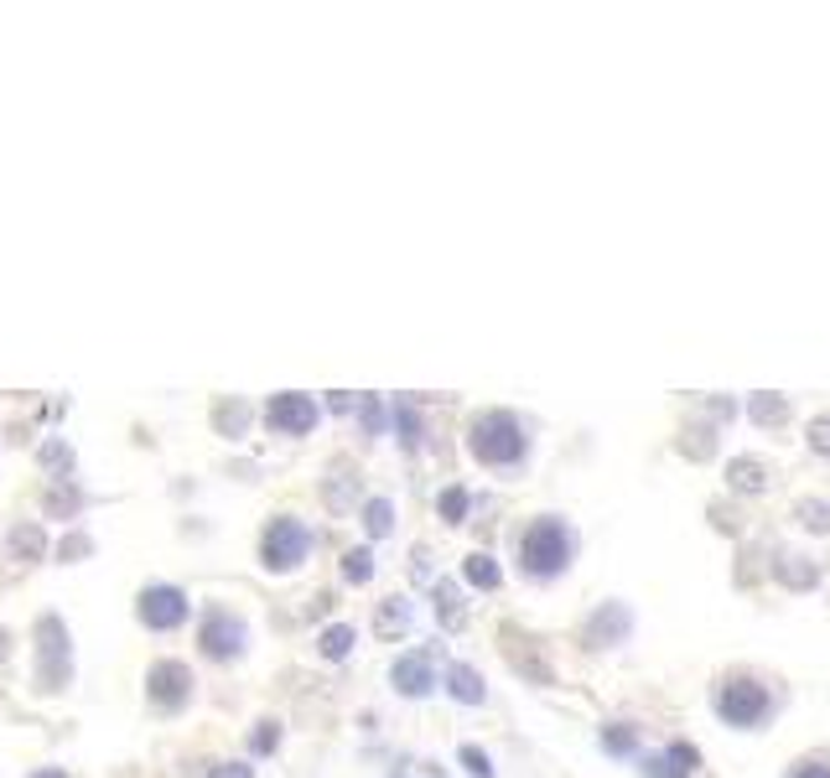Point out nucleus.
Masks as SVG:
<instances>
[{"label": "nucleus", "mask_w": 830, "mask_h": 778, "mask_svg": "<svg viewBox=\"0 0 830 778\" xmlns=\"http://www.w3.org/2000/svg\"><path fill=\"white\" fill-rule=\"evenodd\" d=\"M800 519H805L809 530H830V503H820V498H805V503H800Z\"/></svg>", "instance_id": "nucleus-19"}, {"label": "nucleus", "mask_w": 830, "mask_h": 778, "mask_svg": "<svg viewBox=\"0 0 830 778\" xmlns=\"http://www.w3.org/2000/svg\"><path fill=\"white\" fill-rule=\"evenodd\" d=\"M244 623H239L234 613H224V608H214V613L203 617V628H197V643H203V654H214V660H234V654H244Z\"/></svg>", "instance_id": "nucleus-7"}, {"label": "nucleus", "mask_w": 830, "mask_h": 778, "mask_svg": "<svg viewBox=\"0 0 830 778\" xmlns=\"http://www.w3.org/2000/svg\"><path fill=\"white\" fill-rule=\"evenodd\" d=\"M447 690L462 701V706H477L488 690H483V675H477L473 664H447Z\"/></svg>", "instance_id": "nucleus-12"}, {"label": "nucleus", "mask_w": 830, "mask_h": 778, "mask_svg": "<svg viewBox=\"0 0 830 778\" xmlns=\"http://www.w3.org/2000/svg\"><path fill=\"white\" fill-rule=\"evenodd\" d=\"M789 778H830V768L826 763H805V768H794Z\"/></svg>", "instance_id": "nucleus-31"}, {"label": "nucleus", "mask_w": 830, "mask_h": 778, "mask_svg": "<svg viewBox=\"0 0 830 778\" xmlns=\"http://www.w3.org/2000/svg\"><path fill=\"white\" fill-rule=\"evenodd\" d=\"M348 649H354V628H328L322 634V654L328 660H348Z\"/></svg>", "instance_id": "nucleus-15"}, {"label": "nucleus", "mask_w": 830, "mask_h": 778, "mask_svg": "<svg viewBox=\"0 0 830 778\" xmlns=\"http://www.w3.org/2000/svg\"><path fill=\"white\" fill-rule=\"evenodd\" d=\"M307 550H311V530L302 524V519H276V524L265 530V540H260V556H265V566L270 571L302 566Z\"/></svg>", "instance_id": "nucleus-4"}, {"label": "nucleus", "mask_w": 830, "mask_h": 778, "mask_svg": "<svg viewBox=\"0 0 830 778\" xmlns=\"http://www.w3.org/2000/svg\"><path fill=\"white\" fill-rule=\"evenodd\" d=\"M520 561L529 576H561L571 561V530L561 519H535L520 540Z\"/></svg>", "instance_id": "nucleus-2"}, {"label": "nucleus", "mask_w": 830, "mask_h": 778, "mask_svg": "<svg viewBox=\"0 0 830 778\" xmlns=\"http://www.w3.org/2000/svg\"><path fill=\"white\" fill-rule=\"evenodd\" d=\"M48 509L52 514H73V509H78V494H63V488H58V494L48 498Z\"/></svg>", "instance_id": "nucleus-24"}, {"label": "nucleus", "mask_w": 830, "mask_h": 778, "mask_svg": "<svg viewBox=\"0 0 830 778\" xmlns=\"http://www.w3.org/2000/svg\"><path fill=\"white\" fill-rule=\"evenodd\" d=\"M0 660H5V628H0Z\"/></svg>", "instance_id": "nucleus-35"}, {"label": "nucleus", "mask_w": 830, "mask_h": 778, "mask_svg": "<svg viewBox=\"0 0 830 778\" xmlns=\"http://www.w3.org/2000/svg\"><path fill=\"white\" fill-rule=\"evenodd\" d=\"M42 550H48V540H42L37 524H16V530H11V556H16V561H37Z\"/></svg>", "instance_id": "nucleus-13"}, {"label": "nucleus", "mask_w": 830, "mask_h": 778, "mask_svg": "<svg viewBox=\"0 0 830 778\" xmlns=\"http://www.w3.org/2000/svg\"><path fill=\"white\" fill-rule=\"evenodd\" d=\"M763 462H732V488H763Z\"/></svg>", "instance_id": "nucleus-18"}, {"label": "nucleus", "mask_w": 830, "mask_h": 778, "mask_svg": "<svg viewBox=\"0 0 830 778\" xmlns=\"http://www.w3.org/2000/svg\"><path fill=\"white\" fill-rule=\"evenodd\" d=\"M524 425L509 416V410H488L473 421V457L488 462V468H514L524 457Z\"/></svg>", "instance_id": "nucleus-1"}, {"label": "nucleus", "mask_w": 830, "mask_h": 778, "mask_svg": "<svg viewBox=\"0 0 830 778\" xmlns=\"http://www.w3.org/2000/svg\"><path fill=\"white\" fill-rule=\"evenodd\" d=\"M141 623L145 628H177V623H188V591H177V587H145L141 591Z\"/></svg>", "instance_id": "nucleus-8"}, {"label": "nucleus", "mask_w": 830, "mask_h": 778, "mask_svg": "<svg viewBox=\"0 0 830 778\" xmlns=\"http://www.w3.org/2000/svg\"><path fill=\"white\" fill-rule=\"evenodd\" d=\"M405 623H410V608H405V602H390V608L380 613V634H395V628H405Z\"/></svg>", "instance_id": "nucleus-22"}, {"label": "nucleus", "mask_w": 830, "mask_h": 778, "mask_svg": "<svg viewBox=\"0 0 830 778\" xmlns=\"http://www.w3.org/2000/svg\"><path fill=\"white\" fill-rule=\"evenodd\" d=\"M145 690H151V706L156 711H182L192 696V669L177 660H162L151 664V675H145Z\"/></svg>", "instance_id": "nucleus-6"}, {"label": "nucleus", "mask_w": 830, "mask_h": 778, "mask_svg": "<svg viewBox=\"0 0 830 778\" xmlns=\"http://www.w3.org/2000/svg\"><path fill=\"white\" fill-rule=\"evenodd\" d=\"M468 582L473 587H498V566H494V556H468Z\"/></svg>", "instance_id": "nucleus-14"}, {"label": "nucleus", "mask_w": 830, "mask_h": 778, "mask_svg": "<svg viewBox=\"0 0 830 778\" xmlns=\"http://www.w3.org/2000/svg\"><path fill=\"white\" fill-rule=\"evenodd\" d=\"M343 576H348V582H369V576H374V556H369V550H348Z\"/></svg>", "instance_id": "nucleus-17"}, {"label": "nucleus", "mask_w": 830, "mask_h": 778, "mask_svg": "<svg viewBox=\"0 0 830 778\" xmlns=\"http://www.w3.org/2000/svg\"><path fill=\"white\" fill-rule=\"evenodd\" d=\"M395 431H405V442H410V447H416V442H421V436H416V431H421V421H416V410H410V405H395Z\"/></svg>", "instance_id": "nucleus-21"}, {"label": "nucleus", "mask_w": 830, "mask_h": 778, "mask_svg": "<svg viewBox=\"0 0 830 778\" xmlns=\"http://www.w3.org/2000/svg\"><path fill=\"white\" fill-rule=\"evenodd\" d=\"M68 675H73L68 628H63V617H42V623H37V685H42V690H63Z\"/></svg>", "instance_id": "nucleus-3"}, {"label": "nucleus", "mask_w": 830, "mask_h": 778, "mask_svg": "<svg viewBox=\"0 0 830 778\" xmlns=\"http://www.w3.org/2000/svg\"><path fill=\"white\" fill-rule=\"evenodd\" d=\"M281 742V731H270V722H260V731H255V753H270Z\"/></svg>", "instance_id": "nucleus-26"}, {"label": "nucleus", "mask_w": 830, "mask_h": 778, "mask_svg": "<svg viewBox=\"0 0 830 778\" xmlns=\"http://www.w3.org/2000/svg\"><path fill=\"white\" fill-rule=\"evenodd\" d=\"M779 410H783V405L774 400V395H763V400H753V416H758V421H774Z\"/></svg>", "instance_id": "nucleus-28"}, {"label": "nucleus", "mask_w": 830, "mask_h": 778, "mask_svg": "<svg viewBox=\"0 0 830 778\" xmlns=\"http://www.w3.org/2000/svg\"><path fill=\"white\" fill-rule=\"evenodd\" d=\"M390 519H395L390 498H374V503L363 509V524H369V535H390Z\"/></svg>", "instance_id": "nucleus-16"}, {"label": "nucleus", "mask_w": 830, "mask_h": 778, "mask_svg": "<svg viewBox=\"0 0 830 778\" xmlns=\"http://www.w3.org/2000/svg\"><path fill=\"white\" fill-rule=\"evenodd\" d=\"M809 447H815V451H830V421H815V425H809Z\"/></svg>", "instance_id": "nucleus-25"}, {"label": "nucleus", "mask_w": 830, "mask_h": 778, "mask_svg": "<svg viewBox=\"0 0 830 778\" xmlns=\"http://www.w3.org/2000/svg\"><path fill=\"white\" fill-rule=\"evenodd\" d=\"M265 421H270V431H281V436H307L311 425H317V400L311 395H276V400L265 405Z\"/></svg>", "instance_id": "nucleus-9"}, {"label": "nucleus", "mask_w": 830, "mask_h": 778, "mask_svg": "<svg viewBox=\"0 0 830 778\" xmlns=\"http://www.w3.org/2000/svg\"><path fill=\"white\" fill-rule=\"evenodd\" d=\"M214 778H250V768H244V763H218Z\"/></svg>", "instance_id": "nucleus-32"}, {"label": "nucleus", "mask_w": 830, "mask_h": 778, "mask_svg": "<svg viewBox=\"0 0 830 778\" xmlns=\"http://www.w3.org/2000/svg\"><path fill=\"white\" fill-rule=\"evenodd\" d=\"M716 711H722V722H732V727H753V722L768 716V690H763L758 680H732V685H722Z\"/></svg>", "instance_id": "nucleus-5"}, {"label": "nucleus", "mask_w": 830, "mask_h": 778, "mask_svg": "<svg viewBox=\"0 0 830 778\" xmlns=\"http://www.w3.org/2000/svg\"><path fill=\"white\" fill-rule=\"evenodd\" d=\"M462 514H468V494H462V488H447V494H442V519L462 524Z\"/></svg>", "instance_id": "nucleus-20"}, {"label": "nucleus", "mask_w": 830, "mask_h": 778, "mask_svg": "<svg viewBox=\"0 0 830 778\" xmlns=\"http://www.w3.org/2000/svg\"><path fill=\"white\" fill-rule=\"evenodd\" d=\"M42 462H48V468H73V457L63 447H58V442H52L48 451H42Z\"/></svg>", "instance_id": "nucleus-29"}, {"label": "nucleus", "mask_w": 830, "mask_h": 778, "mask_svg": "<svg viewBox=\"0 0 830 778\" xmlns=\"http://www.w3.org/2000/svg\"><path fill=\"white\" fill-rule=\"evenodd\" d=\"M84 550H89V540H84V535H73V540H63V561H68V556H84Z\"/></svg>", "instance_id": "nucleus-33"}, {"label": "nucleus", "mask_w": 830, "mask_h": 778, "mask_svg": "<svg viewBox=\"0 0 830 778\" xmlns=\"http://www.w3.org/2000/svg\"><path fill=\"white\" fill-rule=\"evenodd\" d=\"M218 425H224V431H229V425H234V431H239V425H244V410H239V405H234V410H229V405H224V410H218Z\"/></svg>", "instance_id": "nucleus-30"}, {"label": "nucleus", "mask_w": 830, "mask_h": 778, "mask_svg": "<svg viewBox=\"0 0 830 778\" xmlns=\"http://www.w3.org/2000/svg\"><path fill=\"white\" fill-rule=\"evenodd\" d=\"M602 742H608L613 753H634V731H608Z\"/></svg>", "instance_id": "nucleus-27"}, {"label": "nucleus", "mask_w": 830, "mask_h": 778, "mask_svg": "<svg viewBox=\"0 0 830 778\" xmlns=\"http://www.w3.org/2000/svg\"><path fill=\"white\" fill-rule=\"evenodd\" d=\"M431 685H436V660H431L426 649L395 660V690H405V696H426Z\"/></svg>", "instance_id": "nucleus-10"}, {"label": "nucleus", "mask_w": 830, "mask_h": 778, "mask_svg": "<svg viewBox=\"0 0 830 778\" xmlns=\"http://www.w3.org/2000/svg\"><path fill=\"white\" fill-rule=\"evenodd\" d=\"M643 768H649V778H690V774H695V748L675 742L669 753L643 757Z\"/></svg>", "instance_id": "nucleus-11"}, {"label": "nucleus", "mask_w": 830, "mask_h": 778, "mask_svg": "<svg viewBox=\"0 0 830 778\" xmlns=\"http://www.w3.org/2000/svg\"><path fill=\"white\" fill-rule=\"evenodd\" d=\"M31 778H68V774H58V768H37Z\"/></svg>", "instance_id": "nucleus-34"}, {"label": "nucleus", "mask_w": 830, "mask_h": 778, "mask_svg": "<svg viewBox=\"0 0 830 778\" xmlns=\"http://www.w3.org/2000/svg\"><path fill=\"white\" fill-rule=\"evenodd\" d=\"M462 763H468L473 778H494V763H488V753H477V748H462Z\"/></svg>", "instance_id": "nucleus-23"}]
</instances>
